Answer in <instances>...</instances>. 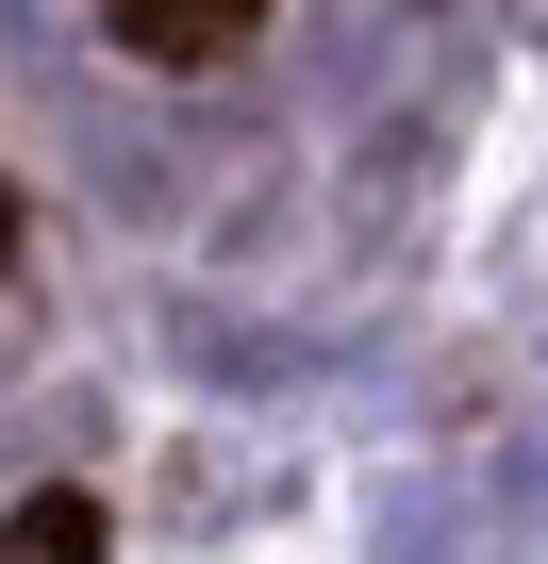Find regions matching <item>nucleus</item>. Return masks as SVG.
I'll return each instance as SVG.
<instances>
[{
    "instance_id": "nucleus-2",
    "label": "nucleus",
    "mask_w": 548,
    "mask_h": 564,
    "mask_svg": "<svg viewBox=\"0 0 548 564\" xmlns=\"http://www.w3.org/2000/svg\"><path fill=\"white\" fill-rule=\"evenodd\" d=\"M100 547H117V531H100L84 481H34L18 514H0V564H100Z\"/></svg>"
},
{
    "instance_id": "nucleus-3",
    "label": "nucleus",
    "mask_w": 548,
    "mask_h": 564,
    "mask_svg": "<svg viewBox=\"0 0 548 564\" xmlns=\"http://www.w3.org/2000/svg\"><path fill=\"white\" fill-rule=\"evenodd\" d=\"M0 265H18V183H0Z\"/></svg>"
},
{
    "instance_id": "nucleus-1",
    "label": "nucleus",
    "mask_w": 548,
    "mask_h": 564,
    "mask_svg": "<svg viewBox=\"0 0 548 564\" xmlns=\"http://www.w3.org/2000/svg\"><path fill=\"white\" fill-rule=\"evenodd\" d=\"M100 34H117V67H233L249 34H266V0H100Z\"/></svg>"
}]
</instances>
